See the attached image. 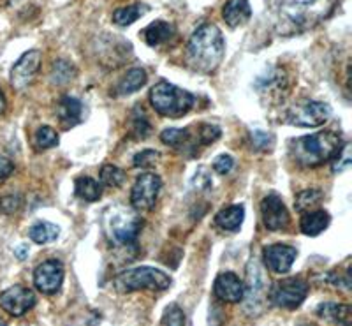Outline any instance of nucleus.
Instances as JSON below:
<instances>
[{"label":"nucleus","instance_id":"1","mask_svg":"<svg viewBox=\"0 0 352 326\" xmlns=\"http://www.w3.org/2000/svg\"><path fill=\"white\" fill-rule=\"evenodd\" d=\"M338 0H305L282 2L276 9L275 28L280 36H294L316 28L335 12Z\"/></svg>","mask_w":352,"mask_h":326},{"label":"nucleus","instance_id":"2","mask_svg":"<svg viewBox=\"0 0 352 326\" xmlns=\"http://www.w3.org/2000/svg\"><path fill=\"white\" fill-rule=\"evenodd\" d=\"M226 53L224 36L213 23H204L196 28L187 46V61L190 67L199 73H213L220 65Z\"/></svg>","mask_w":352,"mask_h":326},{"label":"nucleus","instance_id":"3","mask_svg":"<svg viewBox=\"0 0 352 326\" xmlns=\"http://www.w3.org/2000/svg\"><path fill=\"white\" fill-rule=\"evenodd\" d=\"M342 138L335 133H317L291 141L292 159L303 168H317L333 161L340 153Z\"/></svg>","mask_w":352,"mask_h":326},{"label":"nucleus","instance_id":"4","mask_svg":"<svg viewBox=\"0 0 352 326\" xmlns=\"http://www.w3.org/2000/svg\"><path fill=\"white\" fill-rule=\"evenodd\" d=\"M150 102L162 117L180 118L194 108L196 97L187 90L176 87V85L168 83V81H159L150 90Z\"/></svg>","mask_w":352,"mask_h":326},{"label":"nucleus","instance_id":"5","mask_svg":"<svg viewBox=\"0 0 352 326\" xmlns=\"http://www.w3.org/2000/svg\"><path fill=\"white\" fill-rule=\"evenodd\" d=\"M113 286L122 294L134 293V291L141 290L164 291L171 286V277L162 270H159V268L140 266V268H131V270L122 272L113 281Z\"/></svg>","mask_w":352,"mask_h":326},{"label":"nucleus","instance_id":"6","mask_svg":"<svg viewBox=\"0 0 352 326\" xmlns=\"http://www.w3.org/2000/svg\"><path fill=\"white\" fill-rule=\"evenodd\" d=\"M104 226L108 235L116 243L131 246L138 240V235L143 228V221L140 215L124 206H111L104 215Z\"/></svg>","mask_w":352,"mask_h":326},{"label":"nucleus","instance_id":"7","mask_svg":"<svg viewBox=\"0 0 352 326\" xmlns=\"http://www.w3.org/2000/svg\"><path fill=\"white\" fill-rule=\"evenodd\" d=\"M308 291H310V286H308V282L303 281V279H282V281H278L273 286L272 300L280 309L294 310L305 302Z\"/></svg>","mask_w":352,"mask_h":326},{"label":"nucleus","instance_id":"8","mask_svg":"<svg viewBox=\"0 0 352 326\" xmlns=\"http://www.w3.org/2000/svg\"><path fill=\"white\" fill-rule=\"evenodd\" d=\"M329 117V106L319 101H303L294 105L285 113L287 124L296 127H319Z\"/></svg>","mask_w":352,"mask_h":326},{"label":"nucleus","instance_id":"9","mask_svg":"<svg viewBox=\"0 0 352 326\" xmlns=\"http://www.w3.org/2000/svg\"><path fill=\"white\" fill-rule=\"evenodd\" d=\"M160 187H162V180L155 173H144L138 177L131 193V203L134 210L136 212H150L155 206Z\"/></svg>","mask_w":352,"mask_h":326},{"label":"nucleus","instance_id":"10","mask_svg":"<svg viewBox=\"0 0 352 326\" xmlns=\"http://www.w3.org/2000/svg\"><path fill=\"white\" fill-rule=\"evenodd\" d=\"M41 62H43V55L37 50H30V52L23 53L20 56V61L12 65L11 69V85L16 90H23L25 87L32 83L34 78L37 76L41 69Z\"/></svg>","mask_w":352,"mask_h":326},{"label":"nucleus","instance_id":"11","mask_svg":"<svg viewBox=\"0 0 352 326\" xmlns=\"http://www.w3.org/2000/svg\"><path fill=\"white\" fill-rule=\"evenodd\" d=\"M64 282V265L58 259H48L34 272V284L44 294H55Z\"/></svg>","mask_w":352,"mask_h":326},{"label":"nucleus","instance_id":"12","mask_svg":"<svg viewBox=\"0 0 352 326\" xmlns=\"http://www.w3.org/2000/svg\"><path fill=\"white\" fill-rule=\"evenodd\" d=\"M36 302L34 291L25 286H12L0 294V307L14 318L27 314L28 310L36 305Z\"/></svg>","mask_w":352,"mask_h":326},{"label":"nucleus","instance_id":"13","mask_svg":"<svg viewBox=\"0 0 352 326\" xmlns=\"http://www.w3.org/2000/svg\"><path fill=\"white\" fill-rule=\"evenodd\" d=\"M261 214H263L264 226L272 231L284 230V228H287L289 221H291L287 206L284 205L282 197L275 193L264 197L263 203H261Z\"/></svg>","mask_w":352,"mask_h":326},{"label":"nucleus","instance_id":"14","mask_svg":"<svg viewBox=\"0 0 352 326\" xmlns=\"http://www.w3.org/2000/svg\"><path fill=\"white\" fill-rule=\"evenodd\" d=\"M296 256L298 250L291 246H284V243L266 247L263 252L264 265L275 274H287L292 268V263H294Z\"/></svg>","mask_w":352,"mask_h":326},{"label":"nucleus","instance_id":"15","mask_svg":"<svg viewBox=\"0 0 352 326\" xmlns=\"http://www.w3.org/2000/svg\"><path fill=\"white\" fill-rule=\"evenodd\" d=\"M213 291H215L217 298H220L222 302L240 303L245 300V284L232 272L219 275L213 284Z\"/></svg>","mask_w":352,"mask_h":326},{"label":"nucleus","instance_id":"16","mask_svg":"<svg viewBox=\"0 0 352 326\" xmlns=\"http://www.w3.org/2000/svg\"><path fill=\"white\" fill-rule=\"evenodd\" d=\"M256 89L261 96H268L270 99H280L287 90V76L284 69H270L263 76L257 78Z\"/></svg>","mask_w":352,"mask_h":326},{"label":"nucleus","instance_id":"17","mask_svg":"<svg viewBox=\"0 0 352 326\" xmlns=\"http://www.w3.org/2000/svg\"><path fill=\"white\" fill-rule=\"evenodd\" d=\"M266 294L264 286V272L256 261L248 265V287H245V296H247V305H261V298Z\"/></svg>","mask_w":352,"mask_h":326},{"label":"nucleus","instance_id":"18","mask_svg":"<svg viewBox=\"0 0 352 326\" xmlns=\"http://www.w3.org/2000/svg\"><path fill=\"white\" fill-rule=\"evenodd\" d=\"M175 34H176L175 25L168 23V21H164V20H157L144 28L141 36H143V39L146 45L155 48V46L164 45V43L171 41L173 37H175Z\"/></svg>","mask_w":352,"mask_h":326},{"label":"nucleus","instance_id":"19","mask_svg":"<svg viewBox=\"0 0 352 326\" xmlns=\"http://www.w3.org/2000/svg\"><path fill=\"white\" fill-rule=\"evenodd\" d=\"M222 17H224L226 23L229 27H240V25H245L250 17H252V9H250V4L248 0H229L228 4L222 9Z\"/></svg>","mask_w":352,"mask_h":326},{"label":"nucleus","instance_id":"20","mask_svg":"<svg viewBox=\"0 0 352 326\" xmlns=\"http://www.w3.org/2000/svg\"><path fill=\"white\" fill-rule=\"evenodd\" d=\"M56 115L65 127H74L80 124L81 117H83V105L76 97H62L58 108H56Z\"/></svg>","mask_w":352,"mask_h":326},{"label":"nucleus","instance_id":"21","mask_svg":"<svg viewBox=\"0 0 352 326\" xmlns=\"http://www.w3.org/2000/svg\"><path fill=\"white\" fill-rule=\"evenodd\" d=\"M329 226V214L324 210H316V212H308L301 217L300 228L303 235L307 237H317Z\"/></svg>","mask_w":352,"mask_h":326},{"label":"nucleus","instance_id":"22","mask_svg":"<svg viewBox=\"0 0 352 326\" xmlns=\"http://www.w3.org/2000/svg\"><path fill=\"white\" fill-rule=\"evenodd\" d=\"M245 219L243 205H232L229 208L220 210L215 215V224L226 231H236L240 230Z\"/></svg>","mask_w":352,"mask_h":326},{"label":"nucleus","instance_id":"23","mask_svg":"<svg viewBox=\"0 0 352 326\" xmlns=\"http://www.w3.org/2000/svg\"><path fill=\"white\" fill-rule=\"evenodd\" d=\"M60 235V228L56 224H52V222H37L30 228L28 231V237L30 240L39 246H44V243H52L55 242L56 238Z\"/></svg>","mask_w":352,"mask_h":326},{"label":"nucleus","instance_id":"24","mask_svg":"<svg viewBox=\"0 0 352 326\" xmlns=\"http://www.w3.org/2000/svg\"><path fill=\"white\" fill-rule=\"evenodd\" d=\"M144 83H146V73L143 69H131L120 80V83L116 87V92L120 96H131V94L138 92L141 87H144Z\"/></svg>","mask_w":352,"mask_h":326},{"label":"nucleus","instance_id":"25","mask_svg":"<svg viewBox=\"0 0 352 326\" xmlns=\"http://www.w3.org/2000/svg\"><path fill=\"white\" fill-rule=\"evenodd\" d=\"M74 193H76V196L80 197V199H83V202H90V203L97 202V199H100V196H102L99 182L92 177L78 178L76 184H74Z\"/></svg>","mask_w":352,"mask_h":326},{"label":"nucleus","instance_id":"26","mask_svg":"<svg viewBox=\"0 0 352 326\" xmlns=\"http://www.w3.org/2000/svg\"><path fill=\"white\" fill-rule=\"evenodd\" d=\"M146 11H148V8L143 4H132L125 6V8H118L113 12V21L116 25H120V27H129V25L140 20Z\"/></svg>","mask_w":352,"mask_h":326},{"label":"nucleus","instance_id":"27","mask_svg":"<svg viewBox=\"0 0 352 326\" xmlns=\"http://www.w3.org/2000/svg\"><path fill=\"white\" fill-rule=\"evenodd\" d=\"M317 314L328 321H345L351 318V307L345 303H322L317 309Z\"/></svg>","mask_w":352,"mask_h":326},{"label":"nucleus","instance_id":"28","mask_svg":"<svg viewBox=\"0 0 352 326\" xmlns=\"http://www.w3.org/2000/svg\"><path fill=\"white\" fill-rule=\"evenodd\" d=\"M160 141L164 145L176 150H184V146L190 141V131L188 129H166L160 133Z\"/></svg>","mask_w":352,"mask_h":326},{"label":"nucleus","instance_id":"29","mask_svg":"<svg viewBox=\"0 0 352 326\" xmlns=\"http://www.w3.org/2000/svg\"><path fill=\"white\" fill-rule=\"evenodd\" d=\"M100 182L106 187L116 189V187H120L125 182V171L115 164H104L100 168Z\"/></svg>","mask_w":352,"mask_h":326},{"label":"nucleus","instance_id":"30","mask_svg":"<svg viewBox=\"0 0 352 326\" xmlns=\"http://www.w3.org/2000/svg\"><path fill=\"white\" fill-rule=\"evenodd\" d=\"M74 76H76V69H74L72 64H69L67 61H56L53 64L52 74H50V78H52V81L55 85L69 83Z\"/></svg>","mask_w":352,"mask_h":326},{"label":"nucleus","instance_id":"31","mask_svg":"<svg viewBox=\"0 0 352 326\" xmlns=\"http://www.w3.org/2000/svg\"><path fill=\"white\" fill-rule=\"evenodd\" d=\"M58 145V134L48 127V125H44L41 129H37L36 133V149L37 150H46V149H53V146Z\"/></svg>","mask_w":352,"mask_h":326},{"label":"nucleus","instance_id":"32","mask_svg":"<svg viewBox=\"0 0 352 326\" xmlns=\"http://www.w3.org/2000/svg\"><path fill=\"white\" fill-rule=\"evenodd\" d=\"M322 199V193L319 189H308L298 194L296 197V210L298 212H305V210L312 208V206L319 205Z\"/></svg>","mask_w":352,"mask_h":326},{"label":"nucleus","instance_id":"33","mask_svg":"<svg viewBox=\"0 0 352 326\" xmlns=\"http://www.w3.org/2000/svg\"><path fill=\"white\" fill-rule=\"evenodd\" d=\"M160 159V153L157 150L152 149H146V150H141L140 153H136V157H134V166L141 169H146V168H152L159 162Z\"/></svg>","mask_w":352,"mask_h":326},{"label":"nucleus","instance_id":"34","mask_svg":"<svg viewBox=\"0 0 352 326\" xmlns=\"http://www.w3.org/2000/svg\"><path fill=\"white\" fill-rule=\"evenodd\" d=\"M222 134V131L217 127V125L206 124L199 129V134H197V140L201 141V145H212L213 141H217Z\"/></svg>","mask_w":352,"mask_h":326},{"label":"nucleus","instance_id":"35","mask_svg":"<svg viewBox=\"0 0 352 326\" xmlns=\"http://www.w3.org/2000/svg\"><path fill=\"white\" fill-rule=\"evenodd\" d=\"M21 206V196L20 194H9V196L0 197V212L2 214H14Z\"/></svg>","mask_w":352,"mask_h":326},{"label":"nucleus","instance_id":"36","mask_svg":"<svg viewBox=\"0 0 352 326\" xmlns=\"http://www.w3.org/2000/svg\"><path fill=\"white\" fill-rule=\"evenodd\" d=\"M164 325L166 326H185L184 310L178 305H171L164 312Z\"/></svg>","mask_w":352,"mask_h":326},{"label":"nucleus","instance_id":"37","mask_svg":"<svg viewBox=\"0 0 352 326\" xmlns=\"http://www.w3.org/2000/svg\"><path fill=\"white\" fill-rule=\"evenodd\" d=\"M351 162L352 161H351V155H349V146L344 145L342 146L340 153L333 159V171H335V173H342V171L351 168Z\"/></svg>","mask_w":352,"mask_h":326},{"label":"nucleus","instance_id":"38","mask_svg":"<svg viewBox=\"0 0 352 326\" xmlns=\"http://www.w3.org/2000/svg\"><path fill=\"white\" fill-rule=\"evenodd\" d=\"M252 143L254 149L257 150H270L273 146V136L270 133H263V131H254L252 133Z\"/></svg>","mask_w":352,"mask_h":326},{"label":"nucleus","instance_id":"39","mask_svg":"<svg viewBox=\"0 0 352 326\" xmlns=\"http://www.w3.org/2000/svg\"><path fill=\"white\" fill-rule=\"evenodd\" d=\"M232 166H234V159H232L231 155H228V153H222V155H219V157L213 161V169H215L219 175H228L232 169Z\"/></svg>","mask_w":352,"mask_h":326},{"label":"nucleus","instance_id":"40","mask_svg":"<svg viewBox=\"0 0 352 326\" xmlns=\"http://www.w3.org/2000/svg\"><path fill=\"white\" fill-rule=\"evenodd\" d=\"M150 131H152V127H150L148 120L144 117H136L132 120V133L136 134V138H140V140H144V138L148 136Z\"/></svg>","mask_w":352,"mask_h":326},{"label":"nucleus","instance_id":"41","mask_svg":"<svg viewBox=\"0 0 352 326\" xmlns=\"http://www.w3.org/2000/svg\"><path fill=\"white\" fill-rule=\"evenodd\" d=\"M194 187H197L199 191H208L212 187V178L204 168L197 169L196 177H194Z\"/></svg>","mask_w":352,"mask_h":326},{"label":"nucleus","instance_id":"42","mask_svg":"<svg viewBox=\"0 0 352 326\" xmlns=\"http://www.w3.org/2000/svg\"><path fill=\"white\" fill-rule=\"evenodd\" d=\"M12 171H14V164H12L11 159L0 155V180H6Z\"/></svg>","mask_w":352,"mask_h":326},{"label":"nucleus","instance_id":"43","mask_svg":"<svg viewBox=\"0 0 352 326\" xmlns=\"http://www.w3.org/2000/svg\"><path fill=\"white\" fill-rule=\"evenodd\" d=\"M6 108H8V101H6L4 92H2V89H0V115L6 111Z\"/></svg>","mask_w":352,"mask_h":326},{"label":"nucleus","instance_id":"44","mask_svg":"<svg viewBox=\"0 0 352 326\" xmlns=\"http://www.w3.org/2000/svg\"><path fill=\"white\" fill-rule=\"evenodd\" d=\"M16 254H18V258L23 259L25 256H27V254H28V249H27V247H25V246L18 247V249H16Z\"/></svg>","mask_w":352,"mask_h":326},{"label":"nucleus","instance_id":"45","mask_svg":"<svg viewBox=\"0 0 352 326\" xmlns=\"http://www.w3.org/2000/svg\"><path fill=\"white\" fill-rule=\"evenodd\" d=\"M0 326H8V325H6L4 319H0Z\"/></svg>","mask_w":352,"mask_h":326}]
</instances>
